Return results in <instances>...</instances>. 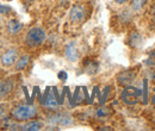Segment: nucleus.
<instances>
[{"label": "nucleus", "mask_w": 155, "mask_h": 131, "mask_svg": "<svg viewBox=\"0 0 155 131\" xmlns=\"http://www.w3.org/2000/svg\"><path fill=\"white\" fill-rule=\"evenodd\" d=\"M99 69V66H98L97 61H93V60H90L86 62L85 64V70L88 73V74H96Z\"/></svg>", "instance_id": "obj_14"}, {"label": "nucleus", "mask_w": 155, "mask_h": 131, "mask_svg": "<svg viewBox=\"0 0 155 131\" xmlns=\"http://www.w3.org/2000/svg\"><path fill=\"white\" fill-rule=\"evenodd\" d=\"M47 38V34L45 31L38 28V26H35V28H31L28 32H26V36H25V44L29 47V48H37L39 45H42L44 43Z\"/></svg>", "instance_id": "obj_2"}, {"label": "nucleus", "mask_w": 155, "mask_h": 131, "mask_svg": "<svg viewBox=\"0 0 155 131\" xmlns=\"http://www.w3.org/2000/svg\"><path fill=\"white\" fill-rule=\"evenodd\" d=\"M43 128V123L39 120H28L20 126V130L24 131H38Z\"/></svg>", "instance_id": "obj_10"}, {"label": "nucleus", "mask_w": 155, "mask_h": 131, "mask_svg": "<svg viewBox=\"0 0 155 131\" xmlns=\"http://www.w3.org/2000/svg\"><path fill=\"white\" fill-rule=\"evenodd\" d=\"M6 106H7L6 104H0V117L5 113V111H6Z\"/></svg>", "instance_id": "obj_20"}, {"label": "nucleus", "mask_w": 155, "mask_h": 131, "mask_svg": "<svg viewBox=\"0 0 155 131\" xmlns=\"http://www.w3.org/2000/svg\"><path fill=\"white\" fill-rule=\"evenodd\" d=\"M129 43L133 48H138L142 44V36L138 32H133L129 37Z\"/></svg>", "instance_id": "obj_13"}, {"label": "nucleus", "mask_w": 155, "mask_h": 131, "mask_svg": "<svg viewBox=\"0 0 155 131\" xmlns=\"http://www.w3.org/2000/svg\"><path fill=\"white\" fill-rule=\"evenodd\" d=\"M21 29H23V24L20 23L19 20H17V19H11L7 23V25H6V31L8 32L10 36L18 35L21 31Z\"/></svg>", "instance_id": "obj_9"}, {"label": "nucleus", "mask_w": 155, "mask_h": 131, "mask_svg": "<svg viewBox=\"0 0 155 131\" xmlns=\"http://www.w3.org/2000/svg\"><path fill=\"white\" fill-rule=\"evenodd\" d=\"M37 116V109L32 104H20L11 110V117L16 122H28Z\"/></svg>", "instance_id": "obj_1"}, {"label": "nucleus", "mask_w": 155, "mask_h": 131, "mask_svg": "<svg viewBox=\"0 0 155 131\" xmlns=\"http://www.w3.org/2000/svg\"><path fill=\"white\" fill-rule=\"evenodd\" d=\"M146 4V0H133L131 1V8L134 11H140Z\"/></svg>", "instance_id": "obj_16"}, {"label": "nucleus", "mask_w": 155, "mask_h": 131, "mask_svg": "<svg viewBox=\"0 0 155 131\" xmlns=\"http://www.w3.org/2000/svg\"><path fill=\"white\" fill-rule=\"evenodd\" d=\"M85 17H86V10L82 5H75L72 7L69 12V19L72 23L79 24L85 19Z\"/></svg>", "instance_id": "obj_6"}, {"label": "nucleus", "mask_w": 155, "mask_h": 131, "mask_svg": "<svg viewBox=\"0 0 155 131\" xmlns=\"http://www.w3.org/2000/svg\"><path fill=\"white\" fill-rule=\"evenodd\" d=\"M11 12V7L0 5V15H8Z\"/></svg>", "instance_id": "obj_18"}, {"label": "nucleus", "mask_w": 155, "mask_h": 131, "mask_svg": "<svg viewBox=\"0 0 155 131\" xmlns=\"http://www.w3.org/2000/svg\"><path fill=\"white\" fill-rule=\"evenodd\" d=\"M58 105H60V103H58V97L55 95L54 90H53L51 92L49 91L48 97H47V99H45V101H44V106H47L48 109H56Z\"/></svg>", "instance_id": "obj_11"}, {"label": "nucleus", "mask_w": 155, "mask_h": 131, "mask_svg": "<svg viewBox=\"0 0 155 131\" xmlns=\"http://www.w3.org/2000/svg\"><path fill=\"white\" fill-rule=\"evenodd\" d=\"M64 55H66V58L68 61H72V62H75L79 58V53L77 50V47H75V43L74 42H71L66 45L64 48Z\"/></svg>", "instance_id": "obj_8"}, {"label": "nucleus", "mask_w": 155, "mask_h": 131, "mask_svg": "<svg viewBox=\"0 0 155 131\" xmlns=\"http://www.w3.org/2000/svg\"><path fill=\"white\" fill-rule=\"evenodd\" d=\"M58 76V79H60V80H63V81H64V80H67V73H66V72H63V70H62V72H60Z\"/></svg>", "instance_id": "obj_19"}, {"label": "nucleus", "mask_w": 155, "mask_h": 131, "mask_svg": "<svg viewBox=\"0 0 155 131\" xmlns=\"http://www.w3.org/2000/svg\"><path fill=\"white\" fill-rule=\"evenodd\" d=\"M17 58H18V50L16 48L7 49L0 56V64L5 68H10L16 63Z\"/></svg>", "instance_id": "obj_5"}, {"label": "nucleus", "mask_w": 155, "mask_h": 131, "mask_svg": "<svg viewBox=\"0 0 155 131\" xmlns=\"http://www.w3.org/2000/svg\"><path fill=\"white\" fill-rule=\"evenodd\" d=\"M143 87H144V91H143V103L144 104H147V101H148V95H147V90H148V81L147 80H144L143 81Z\"/></svg>", "instance_id": "obj_17"}, {"label": "nucleus", "mask_w": 155, "mask_h": 131, "mask_svg": "<svg viewBox=\"0 0 155 131\" xmlns=\"http://www.w3.org/2000/svg\"><path fill=\"white\" fill-rule=\"evenodd\" d=\"M17 87L16 76H10L6 79H0V101L7 100L15 93Z\"/></svg>", "instance_id": "obj_3"}, {"label": "nucleus", "mask_w": 155, "mask_h": 131, "mask_svg": "<svg viewBox=\"0 0 155 131\" xmlns=\"http://www.w3.org/2000/svg\"><path fill=\"white\" fill-rule=\"evenodd\" d=\"M25 2H28V4H31V2H34V1H36V0H24Z\"/></svg>", "instance_id": "obj_23"}, {"label": "nucleus", "mask_w": 155, "mask_h": 131, "mask_svg": "<svg viewBox=\"0 0 155 131\" xmlns=\"http://www.w3.org/2000/svg\"><path fill=\"white\" fill-rule=\"evenodd\" d=\"M96 114L99 118H104V117H109L112 114V110L111 107H107V106H103V107H99L96 111Z\"/></svg>", "instance_id": "obj_15"}, {"label": "nucleus", "mask_w": 155, "mask_h": 131, "mask_svg": "<svg viewBox=\"0 0 155 131\" xmlns=\"http://www.w3.org/2000/svg\"><path fill=\"white\" fill-rule=\"evenodd\" d=\"M29 63H30V56L29 55H23L19 58H17V61L15 63V69L17 72H20V70L25 69Z\"/></svg>", "instance_id": "obj_12"}, {"label": "nucleus", "mask_w": 155, "mask_h": 131, "mask_svg": "<svg viewBox=\"0 0 155 131\" xmlns=\"http://www.w3.org/2000/svg\"><path fill=\"white\" fill-rule=\"evenodd\" d=\"M150 100H152V103L155 105V88L153 90V93H152V97H150Z\"/></svg>", "instance_id": "obj_21"}, {"label": "nucleus", "mask_w": 155, "mask_h": 131, "mask_svg": "<svg viewBox=\"0 0 155 131\" xmlns=\"http://www.w3.org/2000/svg\"><path fill=\"white\" fill-rule=\"evenodd\" d=\"M142 95V90H138L134 86L129 85V86H125V88L123 90L122 92V101L129 106L131 105H135L140 101V98Z\"/></svg>", "instance_id": "obj_4"}, {"label": "nucleus", "mask_w": 155, "mask_h": 131, "mask_svg": "<svg viewBox=\"0 0 155 131\" xmlns=\"http://www.w3.org/2000/svg\"><path fill=\"white\" fill-rule=\"evenodd\" d=\"M135 70H123L117 75V82L120 86H129L133 84L134 79H135Z\"/></svg>", "instance_id": "obj_7"}, {"label": "nucleus", "mask_w": 155, "mask_h": 131, "mask_svg": "<svg viewBox=\"0 0 155 131\" xmlns=\"http://www.w3.org/2000/svg\"><path fill=\"white\" fill-rule=\"evenodd\" d=\"M115 1H116L118 5H123V4H125L128 0H115Z\"/></svg>", "instance_id": "obj_22"}, {"label": "nucleus", "mask_w": 155, "mask_h": 131, "mask_svg": "<svg viewBox=\"0 0 155 131\" xmlns=\"http://www.w3.org/2000/svg\"><path fill=\"white\" fill-rule=\"evenodd\" d=\"M6 1H12V0H6Z\"/></svg>", "instance_id": "obj_24"}]
</instances>
